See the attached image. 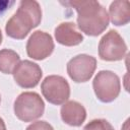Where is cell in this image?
<instances>
[{
    "mask_svg": "<svg viewBox=\"0 0 130 130\" xmlns=\"http://www.w3.org/2000/svg\"><path fill=\"white\" fill-rule=\"evenodd\" d=\"M55 38L57 42L64 46H76L83 40L82 35L76 29L73 22H63L55 29Z\"/></svg>",
    "mask_w": 130,
    "mask_h": 130,
    "instance_id": "11",
    "label": "cell"
},
{
    "mask_svg": "<svg viewBox=\"0 0 130 130\" xmlns=\"http://www.w3.org/2000/svg\"><path fill=\"white\" fill-rule=\"evenodd\" d=\"M61 4L75 8L77 11V25L88 36L102 34L109 24V14L98 1H66Z\"/></svg>",
    "mask_w": 130,
    "mask_h": 130,
    "instance_id": "1",
    "label": "cell"
},
{
    "mask_svg": "<svg viewBox=\"0 0 130 130\" xmlns=\"http://www.w3.org/2000/svg\"><path fill=\"white\" fill-rule=\"evenodd\" d=\"M61 118L70 126H80L86 118V111L81 104L69 101L61 108Z\"/></svg>",
    "mask_w": 130,
    "mask_h": 130,
    "instance_id": "10",
    "label": "cell"
},
{
    "mask_svg": "<svg viewBox=\"0 0 130 130\" xmlns=\"http://www.w3.org/2000/svg\"><path fill=\"white\" fill-rule=\"evenodd\" d=\"M26 130H54L53 127L46 121H37L30 124Z\"/></svg>",
    "mask_w": 130,
    "mask_h": 130,
    "instance_id": "15",
    "label": "cell"
},
{
    "mask_svg": "<svg viewBox=\"0 0 130 130\" xmlns=\"http://www.w3.org/2000/svg\"><path fill=\"white\" fill-rule=\"evenodd\" d=\"M41 89L46 100L54 105L64 104L70 95V87L67 80L59 75L47 76L42 82Z\"/></svg>",
    "mask_w": 130,
    "mask_h": 130,
    "instance_id": "6",
    "label": "cell"
},
{
    "mask_svg": "<svg viewBox=\"0 0 130 130\" xmlns=\"http://www.w3.org/2000/svg\"><path fill=\"white\" fill-rule=\"evenodd\" d=\"M54 50L52 37L45 31H35L26 44L27 55L36 60H43L51 55Z\"/></svg>",
    "mask_w": 130,
    "mask_h": 130,
    "instance_id": "8",
    "label": "cell"
},
{
    "mask_svg": "<svg viewBox=\"0 0 130 130\" xmlns=\"http://www.w3.org/2000/svg\"><path fill=\"white\" fill-rule=\"evenodd\" d=\"M19 63V56L16 52L4 49L0 51V71L9 74L12 73L17 64Z\"/></svg>",
    "mask_w": 130,
    "mask_h": 130,
    "instance_id": "13",
    "label": "cell"
},
{
    "mask_svg": "<svg viewBox=\"0 0 130 130\" xmlns=\"http://www.w3.org/2000/svg\"><path fill=\"white\" fill-rule=\"evenodd\" d=\"M14 4V1H10V0H0V15L2 13H4L8 8H10L12 5Z\"/></svg>",
    "mask_w": 130,
    "mask_h": 130,
    "instance_id": "16",
    "label": "cell"
},
{
    "mask_svg": "<svg viewBox=\"0 0 130 130\" xmlns=\"http://www.w3.org/2000/svg\"><path fill=\"white\" fill-rule=\"evenodd\" d=\"M2 42V34H1V30H0V44Z\"/></svg>",
    "mask_w": 130,
    "mask_h": 130,
    "instance_id": "18",
    "label": "cell"
},
{
    "mask_svg": "<svg viewBox=\"0 0 130 130\" xmlns=\"http://www.w3.org/2000/svg\"><path fill=\"white\" fill-rule=\"evenodd\" d=\"M42 19L40 4L34 0L21 1L17 11L7 21L5 30L10 38L21 40L34 27L38 26Z\"/></svg>",
    "mask_w": 130,
    "mask_h": 130,
    "instance_id": "2",
    "label": "cell"
},
{
    "mask_svg": "<svg viewBox=\"0 0 130 130\" xmlns=\"http://www.w3.org/2000/svg\"><path fill=\"white\" fill-rule=\"evenodd\" d=\"M12 73L16 83L24 88L35 87L42 77V69L40 66L28 60L19 62Z\"/></svg>",
    "mask_w": 130,
    "mask_h": 130,
    "instance_id": "9",
    "label": "cell"
},
{
    "mask_svg": "<svg viewBox=\"0 0 130 130\" xmlns=\"http://www.w3.org/2000/svg\"><path fill=\"white\" fill-rule=\"evenodd\" d=\"M111 21L115 25L127 24L130 20V2L128 0H117L110 5Z\"/></svg>",
    "mask_w": 130,
    "mask_h": 130,
    "instance_id": "12",
    "label": "cell"
},
{
    "mask_svg": "<svg viewBox=\"0 0 130 130\" xmlns=\"http://www.w3.org/2000/svg\"><path fill=\"white\" fill-rule=\"evenodd\" d=\"M44 110V102L36 92H22L14 102V113L19 120L24 122H30L40 118Z\"/></svg>",
    "mask_w": 130,
    "mask_h": 130,
    "instance_id": "3",
    "label": "cell"
},
{
    "mask_svg": "<svg viewBox=\"0 0 130 130\" xmlns=\"http://www.w3.org/2000/svg\"><path fill=\"white\" fill-rule=\"evenodd\" d=\"M0 130H6L5 123H4V121L2 120V118H0Z\"/></svg>",
    "mask_w": 130,
    "mask_h": 130,
    "instance_id": "17",
    "label": "cell"
},
{
    "mask_svg": "<svg viewBox=\"0 0 130 130\" xmlns=\"http://www.w3.org/2000/svg\"><path fill=\"white\" fill-rule=\"evenodd\" d=\"M0 102H1V96H0Z\"/></svg>",
    "mask_w": 130,
    "mask_h": 130,
    "instance_id": "19",
    "label": "cell"
},
{
    "mask_svg": "<svg viewBox=\"0 0 130 130\" xmlns=\"http://www.w3.org/2000/svg\"><path fill=\"white\" fill-rule=\"evenodd\" d=\"M96 98L104 103L114 101L120 93V79L117 74L109 70L100 71L92 82Z\"/></svg>",
    "mask_w": 130,
    "mask_h": 130,
    "instance_id": "4",
    "label": "cell"
},
{
    "mask_svg": "<svg viewBox=\"0 0 130 130\" xmlns=\"http://www.w3.org/2000/svg\"><path fill=\"white\" fill-rule=\"evenodd\" d=\"M83 130H115L114 127L104 119H95L85 125Z\"/></svg>",
    "mask_w": 130,
    "mask_h": 130,
    "instance_id": "14",
    "label": "cell"
},
{
    "mask_svg": "<svg viewBox=\"0 0 130 130\" xmlns=\"http://www.w3.org/2000/svg\"><path fill=\"white\" fill-rule=\"evenodd\" d=\"M96 67V60L92 56L81 54L73 57L67 64V72L75 82H85L90 79Z\"/></svg>",
    "mask_w": 130,
    "mask_h": 130,
    "instance_id": "7",
    "label": "cell"
},
{
    "mask_svg": "<svg viewBox=\"0 0 130 130\" xmlns=\"http://www.w3.org/2000/svg\"><path fill=\"white\" fill-rule=\"evenodd\" d=\"M127 52V46L116 30H110L100 41L99 55L106 61L122 60Z\"/></svg>",
    "mask_w": 130,
    "mask_h": 130,
    "instance_id": "5",
    "label": "cell"
}]
</instances>
